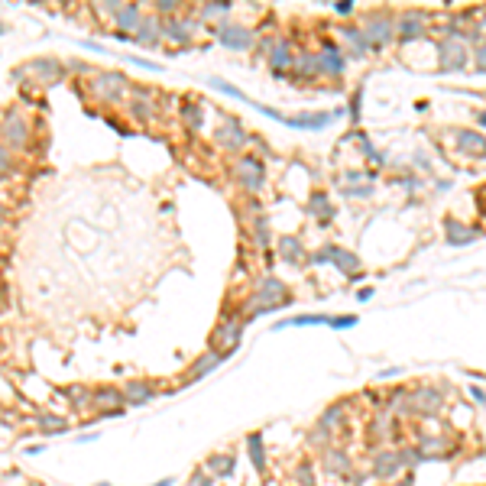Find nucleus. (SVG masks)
Returning <instances> with one entry per match:
<instances>
[{
	"label": "nucleus",
	"instance_id": "1",
	"mask_svg": "<svg viewBox=\"0 0 486 486\" xmlns=\"http://www.w3.org/2000/svg\"><path fill=\"white\" fill-rule=\"evenodd\" d=\"M285 305H292V292L285 289V282H279L275 275H260V279L253 282L250 298L243 302V308H240V318L247 324V321H256V318L269 315V311L285 308Z\"/></svg>",
	"mask_w": 486,
	"mask_h": 486
},
{
	"label": "nucleus",
	"instance_id": "2",
	"mask_svg": "<svg viewBox=\"0 0 486 486\" xmlns=\"http://www.w3.org/2000/svg\"><path fill=\"white\" fill-rule=\"evenodd\" d=\"M360 29L367 33L373 49H386L395 39V16L386 14V10H373V14H367V20L360 23Z\"/></svg>",
	"mask_w": 486,
	"mask_h": 486
},
{
	"label": "nucleus",
	"instance_id": "3",
	"mask_svg": "<svg viewBox=\"0 0 486 486\" xmlns=\"http://www.w3.org/2000/svg\"><path fill=\"white\" fill-rule=\"evenodd\" d=\"M65 75V69L56 62V59H33V62L20 65V69H14V78H33V85H59Z\"/></svg>",
	"mask_w": 486,
	"mask_h": 486
},
{
	"label": "nucleus",
	"instance_id": "4",
	"mask_svg": "<svg viewBox=\"0 0 486 486\" xmlns=\"http://www.w3.org/2000/svg\"><path fill=\"white\" fill-rule=\"evenodd\" d=\"M243 318H237V315H227L224 321L214 328V334H211V350L214 353H224V357H231L233 350H237V344H240V334H243Z\"/></svg>",
	"mask_w": 486,
	"mask_h": 486
},
{
	"label": "nucleus",
	"instance_id": "5",
	"mask_svg": "<svg viewBox=\"0 0 486 486\" xmlns=\"http://www.w3.org/2000/svg\"><path fill=\"white\" fill-rule=\"evenodd\" d=\"M431 33V14L425 10H405V14L395 16V39L402 43H415L422 36Z\"/></svg>",
	"mask_w": 486,
	"mask_h": 486
},
{
	"label": "nucleus",
	"instance_id": "6",
	"mask_svg": "<svg viewBox=\"0 0 486 486\" xmlns=\"http://www.w3.org/2000/svg\"><path fill=\"white\" fill-rule=\"evenodd\" d=\"M470 62V46L464 39H454V36H444L437 43V69L441 71H460Z\"/></svg>",
	"mask_w": 486,
	"mask_h": 486
},
{
	"label": "nucleus",
	"instance_id": "7",
	"mask_svg": "<svg viewBox=\"0 0 486 486\" xmlns=\"http://www.w3.org/2000/svg\"><path fill=\"white\" fill-rule=\"evenodd\" d=\"M370 473H373V480H383V483H393V480L405 477V467H402L399 447H376V451H373V464H370Z\"/></svg>",
	"mask_w": 486,
	"mask_h": 486
},
{
	"label": "nucleus",
	"instance_id": "8",
	"mask_svg": "<svg viewBox=\"0 0 486 486\" xmlns=\"http://www.w3.org/2000/svg\"><path fill=\"white\" fill-rule=\"evenodd\" d=\"M444 409V393L435 386H415L409 393V415L431 418Z\"/></svg>",
	"mask_w": 486,
	"mask_h": 486
},
{
	"label": "nucleus",
	"instance_id": "9",
	"mask_svg": "<svg viewBox=\"0 0 486 486\" xmlns=\"http://www.w3.org/2000/svg\"><path fill=\"white\" fill-rule=\"evenodd\" d=\"M0 140H4V146H14V149L29 146V123L16 107H10L4 113V120H0Z\"/></svg>",
	"mask_w": 486,
	"mask_h": 486
},
{
	"label": "nucleus",
	"instance_id": "10",
	"mask_svg": "<svg viewBox=\"0 0 486 486\" xmlns=\"http://www.w3.org/2000/svg\"><path fill=\"white\" fill-rule=\"evenodd\" d=\"M127 88H130V78L123 71H98L91 78V91L101 101H120L127 94Z\"/></svg>",
	"mask_w": 486,
	"mask_h": 486
},
{
	"label": "nucleus",
	"instance_id": "11",
	"mask_svg": "<svg viewBox=\"0 0 486 486\" xmlns=\"http://www.w3.org/2000/svg\"><path fill=\"white\" fill-rule=\"evenodd\" d=\"M233 178L247 191H260L266 185V169H263V159L260 156H240L233 162Z\"/></svg>",
	"mask_w": 486,
	"mask_h": 486
},
{
	"label": "nucleus",
	"instance_id": "12",
	"mask_svg": "<svg viewBox=\"0 0 486 486\" xmlns=\"http://www.w3.org/2000/svg\"><path fill=\"white\" fill-rule=\"evenodd\" d=\"M308 263H334V266L340 269L344 275H357L360 273V260H357V253H350V250H344V247H334V243H328V247H321L318 253H311L308 256Z\"/></svg>",
	"mask_w": 486,
	"mask_h": 486
},
{
	"label": "nucleus",
	"instance_id": "13",
	"mask_svg": "<svg viewBox=\"0 0 486 486\" xmlns=\"http://www.w3.org/2000/svg\"><path fill=\"white\" fill-rule=\"evenodd\" d=\"M214 36H218L221 46H227V49H233V52L256 49V33L247 26H240V23H221V26L214 29Z\"/></svg>",
	"mask_w": 486,
	"mask_h": 486
},
{
	"label": "nucleus",
	"instance_id": "14",
	"mask_svg": "<svg viewBox=\"0 0 486 486\" xmlns=\"http://www.w3.org/2000/svg\"><path fill=\"white\" fill-rule=\"evenodd\" d=\"M318 62H321V75L328 78H340L347 69V56L338 43H334L331 36H324L321 39V49H318Z\"/></svg>",
	"mask_w": 486,
	"mask_h": 486
},
{
	"label": "nucleus",
	"instance_id": "15",
	"mask_svg": "<svg viewBox=\"0 0 486 486\" xmlns=\"http://www.w3.org/2000/svg\"><path fill=\"white\" fill-rule=\"evenodd\" d=\"M214 140H218V146H224L227 153H240V149L250 143V133L243 130V123H240L237 117H224L218 133H214Z\"/></svg>",
	"mask_w": 486,
	"mask_h": 486
},
{
	"label": "nucleus",
	"instance_id": "16",
	"mask_svg": "<svg viewBox=\"0 0 486 486\" xmlns=\"http://www.w3.org/2000/svg\"><path fill=\"white\" fill-rule=\"evenodd\" d=\"M295 46H292L289 36H279L273 46V52H269V69H273L275 78H289L292 75V65H295Z\"/></svg>",
	"mask_w": 486,
	"mask_h": 486
},
{
	"label": "nucleus",
	"instance_id": "17",
	"mask_svg": "<svg viewBox=\"0 0 486 486\" xmlns=\"http://www.w3.org/2000/svg\"><path fill=\"white\" fill-rule=\"evenodd\" d=\"M367 437H370V444H376V447H380V444H393V437H395V415L386 409V405H383V409L370 418Z\"/></svg>",
	"mask_w": 486,
	"mask_h": 486
},
{
	"label": "nucleus",
	"instance_id": "18",
	"mask_svg": "<svg viewBox=\"0 0 486 486\" xmlns=\"http://www.w3.org/2000/svg\"><path fill=\"white\" fill-rule=\"evenodd\" d=\"M340 39H344V56L347 59H367L370 56V39H367V33L360 26H353V23H340Z\"/></svg>",
	"mask_w": 486,
	"mask_h": 486
},
{
	"label": "nucleus",
	"instance_id": "19",
	"mask_svg": "<svg viewBox=\"0 0 486 486\" xmlns=\"http://www.w3.org/2000/svg\"><path fill=\"white\" fill-rule=\"evenodd\" d=\"M289 78H295L298 85L321 78V62H318V52L298 49V52H295V65H292V75H289Z\"/></svg>",
	"mask_w": 486,
	"mask_h": 486
},
{
	"label": "nucleus",
	"instance_id": "20",
	"mask_svg": "<svg viewBox=\"0 0 486 486\" xmlns=\"http://www.w3.org/2000/svg\"><path fill=\"white\" fill-rule=\"evenodd\" d=\"M350 402H334V405H328V409L321 412V418H318V428H324L328 435H334L338 437V431L340 428H347V422H350Z\"/></svg>",
	"mask_w": 486,
	"mask_h": 486
},
{
	"label": "nucleus",
	"instance_id": "21",
	"mask_svg": "<svg viewBox=\"0 0 486 486\" xmlns=\"http://www.w3.org/2000/svg\"><path fill=\"white\" fill-rule=\"evenodd\" d=\"M418 447H422L425 460H444V457H451V454L457 451V444H454L451 437H444V435H425L422 441H418Z\"/></svg>",
	"mask_w": 486,
	"mask_h": 486
},
{
	"label": "nucleus",
	"instance_id": "22",
	"mask_svg": "<svg viewBox=\"0 0 486 486\" xmlns=\"http://www.w3.org/2000/svg\"><path fill=\"white\" fill-rule=\"evenodd\" d=\"M324 470L328 473H334V477H350L353 473V460H350V454L344 451V447H338V444H331V447H324Z\"/></svg>",
	"mask_w": 486,
	"mask_h": 486
},
{
	"label": "nucleus",
	"instance_id": "23",
	"mask_svg": "<svg viewBox=\"0 0 486 486\" xmlns=\"http://www.w3.org/2000/svg\"><path fill=\"white\" fill-rule=\"evenodd\" d=\"M191 36H195V20H185V16H172V20L162 23V39H172L176 46H188Z\"/></svg>",
	"mask_w": 486,
	"mask_h": 486
},
{
	"label": "nucleus",
	"instance_id": "24",
	"mask_svg": "<svg viewBox=\"0 0 486 486\" xmlns=\"http://www.w3.org/2000/svg\"><path fill=\"white\" fill-rule=\"evenodd\" d=\"M91 409H94V412L127 409V402H123V389H117V386H101V389H91Z\"/></svg>",
	"mask_w": 486,
	"mask_h": 486
},
{
	"label": "nucleus",
	"instance_id": "25",
	"mask_svg": "<svg viewBox=\"0 0 486 486\" xmlns=\"http://www.w3.org/2000/svg\"><path fill=\"white\" fill-rule=\"evenodd\" d=\"M454 143H457V149L467 153L470 159H483L486 156V133H477V130H457V133H454Z\"/></svg>",
	"mask_w": 486,
	"mask_h": 486
},
{
	"label": "nucleus",
	"instance_id": "26",
	"mask_svg": "<svg viewBox=\"0 0 486 486\" xmlns=\"http://www.w3.org/2000/svg\"><path fill=\"white\" fill-rule=\"evenodd\" d=\"M153 395H156V389H153V383H149V380H130V383H123V402H127L130 409H140V405H146Z\"/></svg>",
	"mask_w": 486,
	"mask_h": 486
},
{
	"label": "nucleus",
	"instance_id": "27",
	"mask_svg": "<svg viewBox=\"0 0 486 486\" xmlns=\"http://www.w3.org/2000/svg\"><path fill=\"white\" fill-rule=\"evenodd\" d=\"M311 253H305V243L298 237H279V260L289 263V266H302V263H308Z\"/></svg>",
	"mask_w": 486,
	"mask_h": 486
},
{
	"label": "nucleus",
	"instance_id": "28",
	"mask_svg": "<svg viewBox=\"0 0 486 486\" xmlns=\"http://www.w3.org/2000/svg\"><path fill=\"white\" fill-rule=\"evenodd\" d=\"M340 111H324V113H298V117H285V123L289 127H295V130H324L328 123H331L334 117H338Z\"/></svg>",
	"mask_w": 486,
	"mask_h": 486
},
{
	"label": "nucleus",
	"instance_id": "29",
	"mask_svg": "<svg viewBox=\"0 0 486 486\" xmlns=\"http://www.w3.org/2000/svg\"><path fill=\"white\" fill-rule=\"evenodd\" d=\"M444 233H447V243L451 247H467V243H473V240L480 237L477 227H467V224H457L454 218L444 221Z\"/></svg>",
	"mask_w": 486,
	"mask_h": 486
},
{
	"label": "nucleus",
	"instance_id": "30",
	"mask_svg": "<svg viewBox=\"0 0 486 486\" xmlns=\"http://www.w3.org/2000/svg\"><path fill=\"white\" fill-rule=\"evenodd\" d=\"M224 353H214V350H208L205 357H198L195 363H191V370H188V376H185V383H198L201 376H208V373H214V370L224 363Z\"/></svg>",
	"mask_w": 486,
	"mask_h": 486
},
{
	"label": "nucleus",
	"instance_id": "31",
	"mask_svg": "<svg viewBox=\"0 0 486 486\" xmlns=\"http://www.w3.org/2000/svg\"><path fill=\"white\" fill-rule=\"evenodd\" d=\"M133 39H136V43H143V46H159L162 20H159V16H143V23H140V29L133 33Z\"/></svg>",
	"mask_w": 486,
	"mask_h": 486
},
{
	"label": "nucleus",
	"instance_id": "32",
	"mask_svg": "<svg viewBox=\"0 0 486 486\" xmlns=\"http://www.w3.org/2000/svg\"><path fill=\"white\" fill-rule=\"evenodd\" d=\"M233 467H237V460H233V454H227V451H218V454H211V457L205 460V470L211 473L214 480H224V477H231V473H233Z\"/></svg>",
	"mask_w": 486,
	"mask_h": 486
},
{
	"label": "nucleus",
	"instance_id": "33",
	"mask_svg": "<svg viewBox=\"0 0 486 486\" xmlns=\"http://www.w3.org/2000/svg\"><path fill=\"white\" fill-rule=\"evenodd\" d=\"M305 211H308L311 218H318V221H321V224H331V218H334L331 198L324 195V191H315V195L308 198V205H305Z\"/></svg>",
	"mask_w": 486,
	"mask_h": 486
},
{
	"label": "nucleus",
	"instance_id": "34",
	"mask_svg": "<svg viewBox=\"0 0 486 486\" xmlns=\"http://www.w3.org/2000/svg\"><path fill=\"white\" fill-rule=\"evenodd\" d=\"M331 324V315H295V318H285L273 328V331H285V328H328Z\"/></svg>",
	"mask_w": 486,
	"mask_h": 486
},
{
	"label": "nucleus",
	"instance_id": "35",
	"mask_svg": "<svg viewBox=\"0 0 486 486\" xmlns=\"http://www.w3.org/2000/svg\"><path fill=\"white\" fill-rule=\"evenodd\" d=\"M247 451H250V464H253L256 473H266V444H263V435L260 431H253V435H247Z\"/></svg>",
	"mask_w": 486,
	"mask_h": 486
},
{
	"label": "nucleus",
	"instance_id": "36",
	"mask_svg": "<svg viewBox=\"0 0 486 486\" xmlns=\"http://www.w3.org/2000/svg\"><path fill=\"white\" fill-rule=\"evenodd\" d=\"M140 23H143V10H140V4H127V7L120 10L117 14V33H123V36H130V29H140Z\"/></svg>",
	"mask_w": 486,
	"mask_h": 486
},
{
	"label": "nucleus",
	"instance_id": "37",
	"mask_svg": "<svg viewBox=\"0 0 486 486\" xmlns=\"http://www.w3.org/2000/svg\"><path fill=\"white\" fill-rule=\"evenodd\" d=\"M253 243L260 250H266L269 243H273V233H269V218L263 211L253 214Z\"/></svg>",
	"mask_w": 486,
	"mask_h": 486
},
{
	"label": "nucleus",
	"instance_id": "38",
	"mask_svg": "<svg viewBox=\"0 0 486 486\" xmlns=\"http://www.w3.org/2000/svg\"><path fill=\"white\" fill-rule=\"evenodd\" d=\"M36 428L43 431L46 437H49V435H65V431H69V418H62V415H39V418H36Z\"/></svg>",
	"mask_w": 486,
	"mask_h": 486
},
{
	"label": "nucleus",
	"instance_id": "39",
	"mask_svg": "<svg viewBox=\"0 0 486 486\" xmlns=\"http://www.w3.org/2000/svg\"><path fill=\"white\" fill-rule=\"evenodd\" d=\"M399 457H402V467H405V473L418 470V467L425 464L422 447H418V444H405V447H399Z\"/></svg>",
	"mask_w": 486,
	"mask_h": 486
},
{
	"label": "nucleus",
	"instance_id": "40",
	"mask_svg": "<svg viewBox=\"0 0 486 486\" xmlns=\"http://www.w3.org/2000/svg\"><path fill=\"white\" fill-rule=\"evenodd\" d=\"M130 117L136 120H153V101H146V91H136V98L130 101Z\"/></svg>",
	"mask_w": 486,
	"mask_h": 486
},
{
	"label": "nucleus",
	"instance_id": "41",
	"mask_svg": "<svg viewBox=\"0 0 486 486\" xmlns=\"http://www.w3.org/2000/svg\"><path fill=\"white\" fill-rule=\"evenodd\" d=\"M65 399L71 402V409H88L91 405V389H85V386H69L65 389Z\"/></svg>",
	"mask_w": 486,
	"mask_h": 486
},
{
	"label": "nucleus",
	"instance_id": "42",
	"mask_svg": "<svg viewBox=\"0 0 486 486\" xmlns=\"http://www.w3.org/2000/svg\"><path fill=\"white\" fill-rule=\"evenodd\" d=\"M292 480H295L298 486H318L315 480V467H311V460H302V464L292 470Z\"/></svg>",
	"mask_w": 486,
	"mask_h": 486
},
{
	"label": "nucleus",
	"instance_id": "43",
	"mask_svg": "<svg viewBox=\"0 0 486 486\" xmlns=\"http://www.w3.org/2000/svg\"><path fill=\"white\" fill-rule=\"evenodd\" d=\"M357 140H360V149H363V156H367L370 162H376V166H386V153H380V149H376L363 133H357Z\"/></svg>",
	"mask_w": 486,
	"mask_h": 486
},
{
	"label": "nucleus",
	"instance_id": "44",
	"mask_svg": "<svg viewBox=\"0 0 486 486\" xmlns=\"http://www.w3.org/2000/svg\"><path fill=\"white\" fill-rule=\"evenodd\" d=\"M182 117H185V123H188V130H201V107H198V104L185 101V104H182Z\"/></svg>",
	"mask_w": 486,
	"mask_h": 486
},
{
	"label": "nucleus",
	"instance_id": "45",
	"mask_svg": "<svg viewBox=\"0 0 486 486\" xmlns=\"http://www.w3.org/2000/svg\"><path fill=\"white\" fill-rule=\"evenodd\" d=\"M308 444H311V447H331V444H334V435H328L324 428H318V425H315V428L308 431Z\"/></svg>",
	"mask_w": 486,
	"mask_h": 486
},
{
	"label": "nucleus",
	"instance_id": "46",
	"mask_svg": "<svg viewBox=\"0 0 486 486\" xmlns=\"http://www.w3.org/2000/svg\"><path fill=\"white\" fill-rule=\"evenodd\" d=\"M231 14V4H208V7H201V20H218V16H227Z\"/></svg>",
	"mask_w": 486,
	"mask_h": 486
},
{
	"label": "nucleus",
	"instance_id": "47",
	"mask_svg": "<svg viewBox=\"0 0 486 486\" xmlns=\"http://www.w3.org/2000/svg\"><path fill=\"white\" fill-rule=\"evenodd\" d=\"M156 14L169 16V20H172V16H178V4H176V0H156Z\"/></svg>",
	"mask_w": 486,
	"mask_h": 486
},
{
	"label": "nucleus",
	"instance_id": "48",
	"mask_svg": "<svg viewBox=\"0 0 486 486\" xmlns=\"http://www.w3.org/2000/svg\"><path fill=\"white\" fill-rule=\"evenodd\" d=\"M328 328H334V331H350V328H357V315L331 318V324H328Z\"/></svg>",
	"mask_w": 486,
	"mask_h": 486
},
{
	"label": "nucleus",
	"instance_id": "49",
	"mask_svg": "<svg viewBox=\"0 0 486 486\" xmlns=\"http://www.w3.org/2000/svg\"><path fill=\"white\" fill-rule=\"evenodd\" d=\"M473 65H477V71H486V39L473 49Z\"/></svg>",
	"mask_w": 486,
	"mask_h": 486
},
{
	"label": "nucleus",
	"instance_id": "50",
	"mask_svg": "<svg viewBox=\"0 0 486 486\" xmlns=\"http://www.w3.org/2000/svg\"><path fill=\"white\" fill-rule=\"evenodd\" d=\"M10 169H14V156H10V149L4 146V143H0V176L10 172Z\"/></svg>",
	"mask_w": 486,
	"mask_h": 486
},
{
	"label": "nucleus",
	"instance_id": "51",
	"mask_svg": "<svg viewBox=\"0 0 486 486\" xmlns=\"http://www.w3.org/2000/svg\"><path fill=\"white\" fill-rule=\"evenodd\" d=\"M370 480H373V473H370V470H360V473H350V477H347V483H350V486H367Z\"/></svg>",
	"mask_w": 486,
	"mask_h": 486
},
{
	"label": "nucleus",
	"instance_id": "52",
	"mask_svg": "<svg viewBox=\"0 0 486 486\" xmlns=\"http://www.w3.org/2000/svg\"><path fill=\"white\" fill-rule=\"evenodd\" d=\"M360 104H363V91L357 88V94L350 98V117H353V120H360Z\"/></svg>",
	"mask_w": 486,
	"mask_h": 486
},
{
	"label": "nucleus",
	"instance_id": "53",
	"mask_svg": "<svg viewBox=\"0 0 486 486\" xmlns=\"http://www.w3.org/2000/svg\"><path fill=\"white\" fill-rule=\"evenodd\" d=\"M191 483H195V486H211L214 477H211V473H205V470H198L195 477H191Z\"/></svg>",
	"mask_w": 486,
	"mask_h": 486
},
{
	"label": "nucleus",
	"instance_id": "54",
	"mask_svg": "<svg viewBox=\"0 0 486 486\" xmlns=\"http://www.w3.org/2000/svg\"><path fill=\"white\" fill-rule=\"evenodd\" d=\"M123 7H127V4H120V0H104V7L101 10H104V14H120Z\"/></svg>",
	"mask_w": 486,
	"mask_h": 486
},
{
	"label": "nucleus",
	"instance_id": "55",
	"mask_svg": "<svg viewBox=\"0 0 486 486\" xmlns=\"http://www.w3.org/2000/svg\"><path fill=\"white\" fill-rule=\"evenodd\" d=\"M334 10H338L340 16H350L353 14V4H350V0H338V4H334Z\"/></svg>",
	"mask_w": 486,
	"mask_h": 486
},
{
	"label": "nucleus",
	"instance_id": "56",
	"mask_svg": "<svg viewBox=\"0 0 486 486\" xmlns=\"http://www.w3.org/2000/svg\"><path fill=\"white\" fill-rule=\"evenodd\" d=\"M470 395H473V402L486 405V389H483V386H470Z\"/></svg>",
	"mask_w": 486,
	"mask_h": 486
},
{
	"label": "nucleus",
	"instance_id": "57",
	"mask_svg": "<svg viewBox=\"0 0 486 486\" xmlns=\"http://www.w3.org/2000/svg\"><path fill=\"white\" fill-rule=\"evenodd\" d=\"M389 486H412V473H405V477H399V480H393Z\"/></svg>",
	"mask_w": 486,
	"mask_h": 486
},
{
	"label": "nucleus",
	"instance_id": "58",
	"mask_svg": "<svg viewBox=\"0 0 486 486\" xmlns=\"http://www.w3.org/2000/svg\"><path fill=\"white\" fill-rule=\"evenodd\" d=\"M402 188H412V191H415V188H418V178H415V176H409V178H402Z\"/></svg>",
	"mask_w": 486,
	"mask_h": 486
},
{
	"label": "nucleus",
	"instance_id": "59",
	"mask_svg": "<svg viewBox=\"0 0 486 486\" xmlns=\"http://www.w3.org/2000/svg\"><path fill=\"white\" fill-rule=\"evenodd\" d=\"M172 483H176V480H172V477H166V480H159V483H153V486H172Z\"/></svg>",
	"mask_w": 486,
	"mask_h": 486
},
{
	"label": "nucleus",
	"instance_id": "60",
	"mask_svg": "<svg viewBox=\"0 0 486 486\" xmlns=\"http://www.w3.org/2000/svg\"><path fill=\"white\" fill-rule=\"evenodd\" d=\"M477 120H480V123H483V127H486V111H480V113H477Z\"/></svg>",
	"mask_w": 486,
	"mask_h": 486
},
{
	"label": "nucleus",
	"instance_id": "61",
	"mask_svg": "<svg viewBox=\"0 0 486 486\" xmlns=\"http://www.w3.org/2000/svg\"><path fill=\"white\" fill-rule=\"evenodd\" d=\"M0 224H4V205H0Z\"/></svg>",
	"mask_w": 486,
	"mask_h": 486
},
{
	"label": "nucleus",
	"instance_id": "62",
	"mask_svg": "<svg viewBox=\"0 0 486 486\" xmlns=\"http://www.w3.org/2000/svg\"><path fill=\"white\" fill-rule=\"evenodd\" d=\"M0 33H4V26H0Z\"/></svg>",
	"mask_w": 486,
	"mask_h": 486
}]
</instances>
